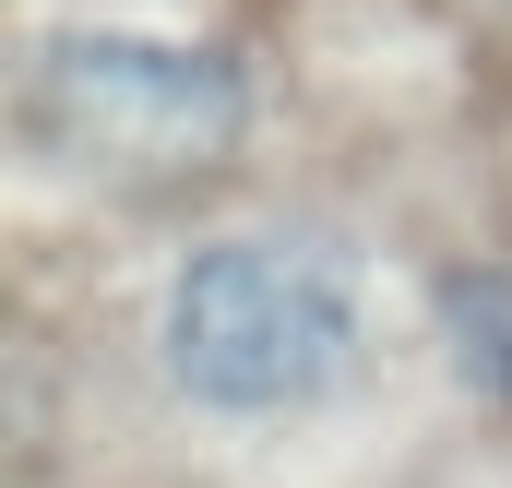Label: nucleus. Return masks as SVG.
<instances>
[{
  "label": "nucleus",
  "mask_w": 512,
  "mask_h": 488,
  "mask_svg": "<svg viewBox=\"0 0 512 488\" xmlns=\"http://www.w3.org/2000/svg\"><path fill=\"white\" fill-rule=\"evenodd\" d=\"M370 346V298L346 250L310 227H251V239L191 250L155 298V369L203 417H286L322 405Z\"/></svg>",
  "instance_id": "obj_1"
},
{
  "label": "nucleus",
  "mask_w": 512,
  "mask_h": 488,
  "mask_svg": "<svg viewBox=\"0 0 512 488\" xmlns=\"http://www.w3.org/2000/svg\"><path fill=\"white\" fill-rule=\"evenodd\" d=\"M441 346L477 405H512V262H453L441 274Z\"/></svg>",
  "instance_id": "obj_3"
},
{
  "label": "nucleus",
  "mask_w": 512,
  "mask_h": 488,
  "mask_svg": "<svg viewBox=\"0 0 512 488\" xmlns=\"http://www.w3.org/2000/svg\"><path fill=\"white\" fill-rule=\"evenodd\" d=\"M24 96L48 131H72L84 155H120V167H215L251 120V84L227 48L143 36V24H60L36 48Z\"/></svg>",
  "instance_id": "obj_2"
}]
</instances>
